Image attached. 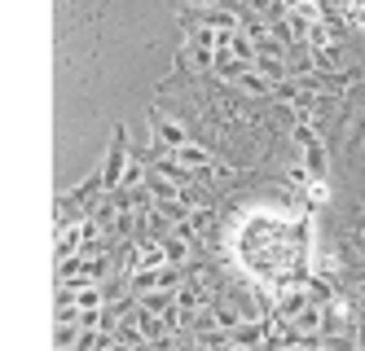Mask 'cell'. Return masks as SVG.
Returning a JSON list of instances; mask_svg holds the SVG:
<instances>
[{
	"label": "cell",
	"mask_w": 365,
	"mask_h": 351,
	"mask_svg": "<svg viewBox=\"0 0 365 351\" xmlns=\"http://www.w3.org/2000/svg\"><path fill=\"white\" fill-rule=\"evenodd\" d=\"M295 141L304 145V163H299V167H304L312 180H326V172H330V154H326V145L317 141V132L299 123V127H295Z\"/></svg>",
	"instance_id": "cell-1"
},
{
	"label": "cell",
	"mask_w": 365,
	"mask_h": 351,
	"mask_svg": "<svg viewBox=\"0 0 365 351\" xmlns=\"http://www.w3.org/2000/svg\"><path fill=\"white\" fill-rule=\"evenodd\" d=\"M123 167H128V132L119 127L115 132V145H110V158H106V167H101V184H106V194H119Z\"/></svg>",
	"instance_id": "cell-2"
},
{
	"label": "cell",
	"mask_w": 365,
	"mask_h": 351,
	"mask_svg": "<svg viewBox=\"0 0 365 351\" xmlns=\"http://www.w3.org/2000/svg\"><path fill=\"white\" fill-rule=\"evenodd\" d=\"M150 127H154V141H159V145H163L168 154H172L176 145H185V141H190L185 123H180V119H168V115H159V110L150 115Z\"/></svg>",
	"instance_id": "cell-3"
},
{
	"label": "cell",
	"mask_w": 365,
	"mask_h": 351,
	"mask_svg": "<svg viewBox=\"0 0 365 351\" xmlns=\"http://www.w3.org/2000/svg\"><path fill=\"white\" fill-rule=\"evenodd\" d=\"M172 163H180L185 172H207V167L216 163V154L207 150V145H198V141H185V145L172 150Z\"/></svg>",
	"instance_id": "cell-4"
},
{
	"label": "cell",
	"mask_w": 365,
	"mask_h": 351,
	"mask_svg": "<svg viewBox=\"0 0 365 351\" xmlns=\"http://www.w3.org/2000/svg\"><path fill=\"white\" fill-rule=\"evenodd\" d=\"M159 246H163V255H168V268H190V251H194V246H185V241L172 237V233L159 241Z\"/></svg>",
	"instance_id": "cell-5"
},
{
	"label": "cell",
	"mask_w": 365,
	"mask_h": 351,
	"mask_svg": "<svg viewBox=\"0 0 365 351\" xmlns=\"http://www.w3.org/2000/svg\"><path fill=\"white\" fill-rule=\"evenodd\" d=\"M137 303H141L145 312H154V316H163V312L176 303V294H172V290H150V294H137Z\"/></svg>",
	"instance_id": "cell-6"
},
{
	"label": "cell",
	"mask_w": 365,
	"mask_h": 351,
	"mask_svg": "<svg viewBox=\"0 0 365 351\" xmlns=\"http://www.w3.org/2000/svg\"><path fill=\"white\" fill-rule=\"evenodd\" d=\"M286 180H291V184H299V189H308V184H312V176H308L299 163H295V167H286Z\"/></svg>",
	"instance_id": "cell-7"
},
{
	"label": "cell",
	"mask_w": 365,
	"mask_h": 351,
	"mask_svg": "<svg viewBox=\"0 0 365 351\" xmlns=\"http://www.w3.org/2000/svg\"><path fill=\"white\" fill-rule=\"evenodd\" d=\"M190 5H198V9H216L220 0H190Z\"/></svg>",
	"instance_id": "cell-8"
},
{
	"label": "cell",
	"mask_w": 365,
	"mask_h": 351,
	"mask_svg": "<svg viewBox=\"0 0 365 351\" xmlns=\"http://www.w3.org/2000/svg\"><path fill=\"white\" fill-rule=\"evenodd\" d=\"M220 351H242V347H233V342H225V347H220Z\"/></svg>",
	"instance_id": "cell-9"
}]
</instances>
